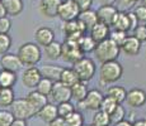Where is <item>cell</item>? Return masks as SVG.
Instances as JSON below:
<instances>
[{"label": "cell", "instance_id": "1", "mask_svg": "<svg viewBox=\"0 0 146 126\" xmlns=\"http://www.w3.org/2000/svg\"><path fill=\"white\" fill-rule=\"evenodd\" d=\"M93 52L95 57H97V59L100 63H104L108 62V61H116L119 55L121 48L111 38H107L104 40L98 42L95 44V48Z\"/></svg>", "mask_w": 146, "mask_h": 126}, {"label": "cell", "instance_id": "2", "mask_svg": "<svg viewBox=\"0 0 146 126\" xmlns=\"http://www.w3.org/2000/svg\"><path fill=\"white\" fill-rule=\"evenodd\" d=\"M123 74V67L122 64L116 61H108V62L102 63L99 69V77L102 85H112L121 80Z\"/></svg>", "mask_w": 146, "mask_h": 126}, {"label": "cell", "instance_id": "3", "mask_svg": "<svg viewBox=\"0 0 146 126\" xmlns=\"http://www.w3.org/2000/svg\"><path fill=\"white\" fill-rule=\"evenodd\" d=\"M18 57L23 66L32 67L36 66L42 58V52L40 46L36 43H24L18 50Z\"/></svg>", "mask_w": 146, "mask_h": 126}, {"label": "cell", "instance_id": "4", "mask_svg": "<svg viewBox=\"0 0 146 126\" xmlns=\"http://www.w3.org/2000/svg\"><path fill=\"white\" fill-rule=\"evenodd\" d=\"M72 69L78 76V80L83 82H88L95 74V63L92 58L81 57L79 61L72 63Z\"/></svg>", "mask_w": 146, "mask_h": 126}, {"label": "cell", "instance_id": "5", "mask_svg": "<svg viewBox=\"0 0 146 126\" xmlns=\"http://www.w3.org/2000/svg\"><path fill=\"white\" fill-rule=\"evenodd\" d=\"M81 57H84V53L78 46V42L65 39V42L61 44V58L65 62L72 64L76 61H79Z\"/></svg>", "mask_w": 146, "mask_h": 126}, {"label": "cell", "instance_id": "6", "mask_svg": "<svg viewBox=\"0 0 146 126\" xmlns=\"http://www.w3.org/2000/svg\"><path fill=\"white\" fill-rule=\"evenodd\" d=\"M61 29H62V33L65 35V39H70V40L75 42H78V39L83 34H85L86 32V28L84 27V24L78 18L74 19V20L64 22Z\"/></svg>", "mask_w": 146, "mask_h": 126}, {"label": "cell", "instance_id": "7", "mask_svg": "<svg viewBox=\"0 0 146 126\" xmlns=\"http://www.w3.org/2000/svg\"><path fill=\"white\" fill-rule=\"evenodd\" d=\"M79 13H80V10L74 0H62L60 7H58L57 16L62 22H69V20L76 19Z\"/></svg>", "mask_w": 146, "mask_h": 126}, {"label": "cell", "instance_id": "8", "mask_svg": "<svg viewBox=\"0 0 146 126\" xmlns=\"http://www.w3.org/2000/svg\"><path fill=\"white\" fill-rule=\"evenodd\" d=\"M12 107V111L10 112L13 114L14 119H21V120H27L29 117L36 116L35 112H33L32 107L29 106V103L27 102L26 99H18L14 100L13 103L10 105Z\"/></svg>", "mask_w": 146, "mask_h": 126}, {"label": "cell", "instance_id": "9", "mask_svg": "<svg viewBox=\"0 0 146 126\" xmlns=\"http://www.w3.org/2000/svg\"><path fill=\"white\" fill-rule=\"evenodd\" d=\"M50 96H51L53 102H56V103L65 102V101H70L72 99L70 87H67V86H65L64 83H61L60 81L53 82V86H52Z\"/></svg>", "mask_w": 146, "mask_h": 126}, {"label": "cell", "instance_id": "10", "mask_svg": "<svg viewBox=\"0 0 146 126\" xmlns=\"http://www.w3.org/2000/svg\"><path fill=\"white\" fill-rule=\"evenodd\" d=\"M103 97L104 96H103V93L99 91V89H90V91H88L85 99L79 103L83 108L92 110V111H97V110H99Z\"/></svg>", "mask_w": 146, "mask_h": 126}, {"label": "cell", "instance_id": "11", "mask_svg": "<svg viewBox=\"0 0 146 126\" xmlns=\"http://www.w3.org/2000/svg\"><path fill=\"white\" fill-rule=\"evenodd\" d=\"M125 101L132 108H139L146 103V92L141 88H132L126 93Z\"/></svg>", "mask_w": 146, "mask_h": 126}, {"label": "cell", "instance_id": "12", "mask_svg": "<svg viewBox=\"0 0 146 126\" xmlns=\"http://www.w3.org/2000/svg\"><path fill=\"white\" fill-rule=\"evenodd\" d=\"M41 78H42V76H41L40 68L32 66V67H28L26 71L23 72V74H22V82H23V85L27 88H36V86L40 82Z\"/></svg>", "mask_w": 146, "mask_h": 126}, {"label": "cell", "instance_id": "13", "mask_svg": "<svg viewBox=\"0 0 146 126\" xmlns=\"http://www.w3.org/2000/svg\"><path fill=\"white\" fill-rule=\"evenodd\" d=\"M117 8L114 5H102L100 8H98L95 10L97 13V18H98V22H102L107 25L111 27L112 23H113V19L117 14Z\"/></svg>", "mask_w": 146, "mask_h": 126}, {"label": "cell", "instance_id": "14", "mask_svg": "<svg viewBox=\"0 0 146 126\" xmlns=\"http://www.w3.org/2000/svg\"><path fill=\"white\" fill-rule=\"evenodd\" d=\"M0 64H1L3 69L15 72V73L23 67V63L21 62L18 54H13V53H5V54H3L1 59H0Z\"/></svg>", "mask_w": 146, "mask_h": 126}, {"label": "cell", "instance_id": "15", "mask_svg": "<svg viewBox=\"0 0 146 126\" xmlns=\"http://www.w3.org/2000/svg\"><path fill=\"white\" fill-rule=\"evenodd\" d=\"M26 100H27V102L29 103L31 107H32L35 115H37L38 111H40L41 108L43 107L47 102H48V97L44 96V95H42V93H40V92L36 91V89L28 93V96L26 97Z\"/></svg>", "mask_w": 146, "mask_h": 126}, {"label": "cell", "instance_id": "16", "mask_svg": "<svg viewBox=\"0 0 146 126\" xmlns=\"http://www.w3.org/2000/svg\"><path fill=\"white\" fill-rule=\"evenodd\" d=\"M62 0H41L40 1V12L46 18H56L57 10Z\"/></svg>", "mask_w": 146, "mask_h": 126}, {"label": "cell", "instance_id": "17", "mask_svg": "<svg viewBox=\"0 0 146 126\" xmlns=\"http://www.w3.org/2000/svg\"><path fill=\"white\" fill-rule=\"evenodd\" d=\"M119 48L127 55H131V57H132V55H137L140 49H141V42L137 38H135L133 35H128Z\"/></svg>", "mask_w": 146, "mask_h": 126}, {"label": "cell", "instance_id": "18", "mask_svg": "<svg viewBox=\"0 0 146 126\" xmlns=\"http://www.w3.org/2000/svg\"><path fill=\"white\" fill-rule=\"evenodd\" d=\"M89 30H90V37L94 39L95 43L109 38V33H111L109 32V25L102 23V22H97Z\"/></svg>", "mask_w": 146, "mask_h": 126}, {"label": "cell", "instance_id": "19", "mask_svg": "<svg viewBox=\"0 0 146 126\" xmlns=\"http://www.w3.org/2000/svg\"><path fill=\"white\" fill-rule=\"evenodd\" d=\"M35 38L38 46L46 47L47 44H50L52 40H55V32L48 27H41L36 30Z\"/></svg>", "mask_w": 146, "mask_h": 126}, {"label": "cell", "instance_id": "20", "mask_svg": "<svg viewBox=\"0 0 146 126\" xmlns=\"http://www.w3.org/2000/svg\"><path fill=\"white\" fill-rule=\"evenodd\" d=\"M1 4L5 9L7 15L17 16L23 12V1L22 0H1Z\"/></svg>", "mask_w": 146, "mask_h": 126}, {"label": "cell", "instance_id": "21", "mask_svg": "<svg viewBox=\"0 0 146 126\" xmlns=\"http://www.w3.org/2000/svg\"><path fill=\"white\" fill-rule=\"evenodd\" d=\"M37 116L40 117L43 122L48 124V122H51L53 119H56V117H57V108H56L55 105L47 102L46 105H44L43 107H42L41 110L37 112Z\"/></svg>", "mask_w": 146, "mask_h": 126}, {"label": "cell", "instance_id": "22", "mask_svg": "<svg viewBox=\"0 0 146 126\" xmlns=\"http://www.w3.org/2000/svg\"><path fill=\"white\" fill-rule=\"evenodd\" d=\"M40 72H41L42 77L48 78V80L56 82V81L60 80V74H61V72H62V67L46 64V66H43L42 68H40Z\"/></svg>", "mask_w": 146, "mask_h": 126}, {"label": "cell", "instance_id": "23", "mask_svg": "<svg viewBox=\"0 0 146 126\" xmlns=\"http://www.w3.org/2000/svg\"><path fill=\"white\" fill-rule=\"evenodd\" d=\"M112 27L114 29L122 30V32H128L130 30V20H128V15L126 12H117L116 16L113 19Z\"/></svg>", "mask_w": 146, "mask_h": 126}, {"label": "cell", "instance_id": "24", "mask_svg": "<svg viewBox=\"0 0 146 126\" xmlns=\"http://www.w3.org/2000/svg\"><path fill=\"white\" fill-rule=\"evenodd\" d=\"M71 89V97L75 99L78 102H81L84 99H85L86 93H88V86H86V82H83V81H78L76 83L70 87Z\"/></svg>", "mask_w": 146, "mask_h": 126}, {"label": "cell", "instance_id": "25", "mask_svg": "<svg viewBox=\"0 0 146 126\" xmlns=\"http://www.w3.org/2000/svg\"><path fill=\"white\" fill-rule=\"evenodd\" d=\"M78 19L84 24V27L86 28V30L90 29L93 25L98 22V18H97V13L95 10H92V9H88V10H84V12H80L79 15H78Z\"/></svg>", "mask_w": 146, "mask_h": 126}, {"label": "cell", "instance_id": "26", "mask_svg": "<svg viewBox=\"0 0 146 126\" xmlns=\"http://www.w3.org/2000/svg\"><path fill=\"white\" fill-rule=\"evenodd\" d=\"M126 93H127V91L122 86H111V87L107 89V96L111 97L112 100H114L117 103L125 102Z\"/></svg>", "mask_w": 146, "mask_h": 126}, {"label": "cell", "instance_id": "27", "mask_svg": "<svg viewBox=\"0 0 146 126\" xmlns=\"http://www.w3.org/2000/svg\"><path fill=\"white\" fill-rule=\"evenodd\" d=\"M60 81L61 83H64L67 87H71L74 83H76L78 81V76L75 73V71L72 68H62V72L60 74Z\"/></svg>", "mask_w": 146, "mask_h": 126}, {"label": "cell", "instance_id": "28", "mask_svg": "<svg viewBox=\"0 0 146 126\" xmlns=\"http://www.w3.org/2000/svg\"><path fill=\"white\" fill-rule=\"evenodd\" d=\"M17 82V76L15 72L12 71H7L3 69L0 72V87L1 88H8V87H13Z\"/></svg>", "mask_w": 146, "mask_h": 126}, {"label": "cell", "instance_id": "29", "mask_svg": "<svg viewBox=\"0 0 146 126\" xmlns=\"http://www.w3.org/2000/svg\"><path fill=\"white\" fill-rule=\"evenodd\" d=\"M44 53L46 57L51 61H56L61 57V43L56 40H52L50 44L44 47Z\"/></svg>", "mask_w": 146, "mask_h": 126}, {"label": "cell", "instance_id": "30", "mask_svg": "<svg viewBox=\"0 0 146 126\" xmlns=\"http://www.w3.org/2000/svg\"><path fill=\"white\" fill-rule=\"evenodd\" d=\"M95 42L94 39L90 37V35H85L83 34L81 37L78 39V46H79V48L81 49V52L85 54V53H90L93 52L94 48H95Z\"/></svg>", "mask_w": 146, "mask_h": 126}, {"label": "cell", "instance_id": "31", "mask_svg": "<svg viewBox=\"0 0 146 126\" xmlns=\"http://www.w3.org/2000/svg\"><path fill=\"white\" fill-rule=\"evenodd\" d=\"M14 99V92L12 87L8 88H0V106L1 107H7L13 103Z\"/></svg>", "mask_w": 146, "mask_h": 126}, {"label": "cell", "instance_id": "32", "mask_svg": "<svg viewBox=\"0 0 146 126\" xmlns=\"http://www.w3.org/2000/svg\"><path fill=\"white\" fill-rule=\"evenodd\" d=\"M92 125L94 126H108L111 125V121H109V115L104 112L102 110H97L93 116V120H92Z\"/></svg>", "mask_w": 146, "mask_h": 126}, {"label": "cell", "instance_id": "33", "mask_svg": "<svg viewBox=\"0 0 146 126\" xmlns=\"http://www.w3.org/2000/svg\"><path fill=\"white\" fill-rule=\"evenodd\" d=\"M64 120H65V126H84V117L79 111H72Z\"/></svg>", "mask_w": 146, "mask_h": 126}, {"label": "cell", "instance_id": "34", "mask_svg": "<svg viewBox=\"0 0 146 126\" xmlns=\"http://www.w3.org/2000/svg\"><path fill=\"white\" fill-rule=\"evenodd\" d=\"M125 116H126V110L123 108V106L121 103H117V106L112 110V112L109 114V121L111 124H117V122L122 121L125 120Z\"/></svg>", "mask_w": 146, "mask_h": 126}, {"label": "cell", "instance_id": "35", "mask_svg": "<svg viewBox=\"0 0 146 126\" xmlns=\"http://www.w3.org/2000/svg\"><path fill=\"white\" fill-rule=\"evenodd\" d=\"M52 86H53V81L48 80V78H44L42 77L40 80V82L37 83V86H36V91H38L40 93L44 95V96L48 97L50 93H51V89H52Z\"/></svg>", "mask_w": 146, "mask_h": 126}, {"label": "cell", "instance_id": "36", "mask_svg": "<svg viewBox=\"0 0 146 126\" xmlns=\"http://www.w3.org/2000/svg\"><path fill=\"white\" fill-rule=\"evenodd\" d=\"M56 108H57V116L62 117V119H65L67 115H70L72 111H75L74 105H72L70 101H65V102L57 103Z\"/></svg>", "mask_w": 146, "mask_h": 126}, {"label": "cell", "instance_id": "37", "mask_svg": "<svg viewBox=\"0 0 146 126\" xmlns=\"http://www.w3.org/2000/svg\"><path fill=\"white\" fill-rule=\"evenodd\" d=\"M10 47H12V38L8 35V33H0V55L8 53Z\"/></svg>", "mask_w": 146, "mask_h": 126}, {"label": "cell", "instance_id": "38", "mask_svg": "<svg viewBox=\"0 0 146 126\" xmlns=\"http://www.w3.org/2000/svg\"><path fill=\"white\" fill-rule=\"evenodd\" d=\"M116 106H117L116 101L112 100L111 97H108V96H104V97H103V100H102V103H100L99 110L104 111V112H107V114L109 115V114L112 112V110L116 107Z\"/></svg>", "mask_w": 146, "mask_h": 126}, {"label": "cell", "instance_id": "39", "mask_svg": "<svg viewBox=\"0 0 146 126\" xmlns=\"http://www.w3.org/2000/svg\"><path fill=\"white\" fill-rule=\"evenodd\" d=\"M127 32H122V30H117L114 29V32L109 33V38L112 39V40L114 42V43L117 44V46H122L123 42L126 40V38H127Z\"/></svg>", "mask_w": 146, "mask_h": 126}, {"label": "cell", "instance_id": "40", "mask_svg": "<svg viewBox=\"0 0 146 126\" xmlns=\"http://www.w3.org/2000/svg\"><path fill=\"white\" fill-rule=\"evenodd\" d=\"M14 121V116L10 111L1 110L0 111V126H10Z\"/></svg>", "mask_w": 146, "mask_h": 126}, {"label": "cell", "instance_id": "41", "mask_svg": "<svg viewBox=\"0 0 146 126\" xmlns=\"http://www.w3.org/2000/svg\"><path fill=\"white\" fill-rule=\"evenodd\" d=\"M133 14L136 15L137 20L140 22V23H146V7L145 5H137L136 8L133 9Z\"/></svg>", "mask_w": 146, "mask_h": 126}, {"label": "cell", "instance_id": "42", "mask_svg": "<svg viewBox=\"0 0 146 126\" xmlns=\"http://www.w3.org/2000/svg\"><path fill=\"white\" fill-rule=\"evenodd\" d=\"M132 32H133V37L139 39L141 43L146 40V28H145V24L144 25H137Z\"/></svg>", "mask_w": 146, "mask_h": 126}, {"label": "cell", "instance_id": "43", "mask_svg": "<svg viewBox=\"0 0 146 126\" xmlns=\"http://www.w3.org/2000/svg\"><path fill=\"white\" fill-rule=\"evenodd\" d=\"M12 28V22L9 20V18L3 16L0 18V33H8Z\"/></svg>", "mask_w": 146, "mask_h": 126}, {"label": "cell", "instance_id": "44", "mask_svg": "<svg viewBox=\"0 0 146 126\" xmlns=\"http://www.w3.org/2000/svg\"><path fill=\"white\" fill-rule=\"evenodd\" d=\"M76 3L78 8H79L80 12H84V10H88L92 8V4H93V0H74Z\"/></svg>", "mask_w": 146, "mask_h": 126}, {"label": "cell", "instance_id": "45", "mask_svg": "<svg viewBox=\"0 0 146 126\" xmlns=\"http://www.w3.org/2000/svg\"><path fill=\"white\" fill-rule=\"evenodd\" d=\"M127 15H128V20H130V30H133L135 28L137 27V23H139V20H137V18H136V15L133 14V12H130V13H127Z\"/></svg>", "mask_w": 146, "mask_h": 126}, {"label": "cell", "instance_id": "46", "mask_svg": "<svg viewBox=\"0 0 146 126\" xmlns=\"http://www.w3.org/2000/svg\"><path fill=\"white\" fill-rule=\"evenodd\" d=\"M48 126H65V120L62 117L57 116L56 119H53L51 122H48Z\"/></svg>", "mask_w": 146, "mask_h": 126}, {"label": "cell", "instance_id": "47", "mask_svg": "<svg viewBox=\"0 0 146 126\" xmlns=\"http://www.w3.org/2000/svg\"><path fill=\"white\" fill-rule=\"evenodd\" d=\"M10 126H27V122H26V120L14 119V121L10 124Z\"/></svg>", "mask_w": 146, "mask_h": 126}, {"label": "cell", "instance_id": "48", "mask_svg": "<svg viewBox=\"0 0 146 126\" xmlns=\"http://www.w3.org/2000/svg\"><path fill=\"white\" fill-rule=\"evenodd\" d=\"M114 126H132V122L128 121V120H122V121L114 124Z\"/></svg>", "mask_w": 146, "mask_h": 126}, {"label": "cell", "instance_id": "49", "mask_svg": "<svg viewBox=\"0 0 146 126\" xmlns=\"http://www.w3.org/2000/svg\"><path fill=\"white\" fill-rule=\"evenodd\" d=\"M132 126H146V119L142 120H136V121L132 124Z\"/></svg>", "mask_w": 146, "mask_h": 126}, {"label": "cell", "instance_id": "50", "mask_svg": "<svg viewBox=\"0 0 146 126\" xmlns=\"http://www.w3.org/2000/svg\"><path fill=\"white\" fill-rule=\"evenodd\" d=\"M116 1H118V0H100V4L102 5H113Z\"/></svg>", "mask_w": 146, "mask_h": 126}, {"label": "cell", "instance_id": "51", "mask_svg": "<svg viewBox=\"0 0 146 126\" xmlns=\"http://www.w3.org/2000/svg\"><path fill=\"white\" fill-rule=\"evenodd\" d=\"M3 16H7V13H5V9L3 7L1 1H0V18H3Z\"/></svg>", "mask_w": 146, "mask_h": 126}, {"label": "cell", "instance_id": "52", "mask_svg": "<svg viewBox=\"0 0 146 126\" xmlns=\"http://www.w3.org/2000/svg\"><path fill=\"white\" fill-rule=\"evenodd\" d=\"M123 3V5H132L135 3H137V0H121Z\"/></svg>", "mask_w": 146, "mask_h": 126}, {"label": "cell", "instance_id": "53", "mask_svg": "<svg viewBox=\"0 0 146 126\" xmlns=\"http://www.w3.org/2000/svg\"><path fill=\"white\" fill-rule=\"evenodd\" d=\"M137 1H139L141 5H145V7H146V0H137Z\"/></svg>", "mask_w": 146, "mask_h": 126}, {"label": "cell", "instance_id": "54", "mask_svg": "<svg viewBox=\"0 0 146 126\" xmlns=\"http://www.w3.org/2000/svg\"><path fill=\"white\" fill-rule=\"evenodd\" d=\"M84 126H85V125H84ZM86 126H94V125H86Z\"/></svg>", "mask_w": 146, "mask_h": 126}, {"label": "cell", "instance_id": "55", "mask_svg": "<svg viewBox=\"0 0 146 126\" xmlns=\"http://www.w3.org/2000/svg\"><path fill=\"white\" fill-rule=\"evenodd\" d=\"M145 28H146V23H145Z\"/></svg>", "mask_w": 146, "mask_h": 126}, {"label": "cell", "instance_id": "56", "mask_svg": "<svg viewBox=\"0 0 146 126\" xmlns=\"http://www.w3.org/2000/svg\"><path fill=\"white\" fill-rule=\"evenodd\" d=\"M0 1H1V0H0Z\"/></svg>", "mask_w": 146, "mask_h": 126}, {"label": "cell", "instance_id": "57", "mask_svg": "<svg viewBox=\"0 0 146 126\" xmlns=\"http://www.w3.org/2000/svg\"><path fill=\"white\" fill-rule=\"evenodd\" d=\"M0 88H1V87H0Z\"/></svg>", "mask_w": 146, "mask_h": 126}, {"label": "cell", "instance_id": "58", "mask_svg": "<svg viewBox=\"0 0 146 126\" xmlns=\"http://www.w3.org/2000/svg\"><path fill=\"white\" fill-rule=\"evenodd\" d=\"M108 126H109V125H108Z\"/></svg>", "mask_w": 146, "mask_h": 126}]
</instances>
